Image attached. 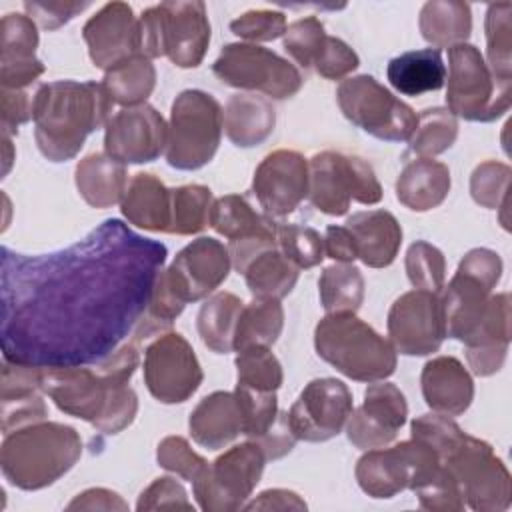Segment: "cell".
<instances>
[{
    "mask_svg": "<svg viewBox=\"0 0 512 512\" xmlns=\"http://www.w3.org/2000/svg\"><path fill=\"white\" fill-rule=\"evenodd\" d=\"M0 84L10 90H24L44 74V64L36 58L38 28L28 14L8 12L0 22Z\"/></svg>",
    "mask_w": 512,
    "mask_h": 512,
    "instance_id": "22",
    "label": "cell"
},
{
    "mask_svg": "<svg viewBox=\"0 0 512 512\" xmlns=\"http://www.w3.org/2000/svg\"><path fill=\"white\" fill-rule=\"evenodd\" d=\"M442 464L458 482L464 502L472 510L502 512L510 506V472L486 440L466 434Z\"/></svg>",
    "mask_w": 512,
    "mask_h": 512,
    "instance_id": "12",
    "label": "cell"
},
{
    "mask_svg": "<svg viewBox=\"0 0 512 512\" xmlns=\"http://www.w3.org/2000/svg\"><path fill=\"white\" fill-rule=\"evenodd\" d=\"M322 240H324V254L334 262L352 264L358 258L354 238L346 226H334V224L328 226Z\"/></svg>",
    "mask_w": 512,
    "mask_h": 512,
    "instance_id": "62",
    "label": "cell"
},
{
    "mask_svg": "<svg viewBox=\"0 0 512 512\" xmlns=\"http://www.w3.org/2000/svg\"><path fill=\"white\" fill-rule=\"evenodd\" d=\"M232 258L228 248L210 236H200L186 244L166 270H160L162 280L184 304L198 302L214 294L228 278Z\"/></svg>",
    "mask_w": 512,
    "mask_h": 512,
    "instance_id": "16",
    "label": "cell"
},
{
    "mask_svg": "<svg viewBox=\"0 0 512 512\" xmlns=\"http://www.w3.org/2000/svg\"><path fill=\"white\" fill-rule=\"evenodd\" d=\"M2 254L4 360L72 366L108 358L138 324L166 248L106 220L58 254Z\"/></svg>",
    "mask_w": 512,
    "mask_h": 512,
    "instance_id": "1",
    "label": "cell"
},
{
    "mask_svg": "<svg viewBox=\"0 0 512 512\" xmlns=\"http://www.w3.org/2000/svg\"><path fill=\"white\" fill-rule=\"evenodd\" d=\"M104 128V152L122 164H146L166 152L168 124L150 104L118 110Z\"/></svg>",
    "mask_w": 512,
    "mask_h": 512,
    "instance_id": "17",
    "label": "cell"
},
{
    "mask_svg": "<svg viewBox=\"0 0 512 512\" xmlns=\"http://www.w3.org/2000/svg\"><path fill=\"white\" fill-rule=\"evenodd\" d=\"M138 412V396L130 386H120L112 392L110 402L102 418L94 424L96 430L104 434H118L128 428Z\"/></svg>",
    "mask_w": 512,
    "mask_h": 512,
    "instance_id": "57",
    "label": "cell"
},
{
    "mask_svg": "<svg viewBox=\"0 0 512 512\" xmlns=\"http://www.w3.org/2000/svg\"><path fill=\"white\" fill-rule=\"evenodd\" d=\"M0 416H2V432L8 434L26 424L46 420L48 408L40 392H30L22 396L0 398Z\"/></svg>",
    "mask_w": 512,
    "mask_h": 512,
    "instance_id": "54",
    "label": "cell"
},
{
    "mask_svg": "<svg viewBox=\"0 0 512 512\" xmlns=\"http://www.w3.org/2000/svg\"><path fill=\"white\" fill-rule=\"evenodd\" d=\"M492 290L494 288H490L480 278L456 268L440 296L448 338L466 342L472 336L486 312Z\"/></svg>",
    "mask_w": 512,
    "mask_h": 512,
    "instance_id": "24",
    "label": "cell"
},
{
    "mask_svg": "<svg viewBox=\"0 0 512 512\" xmlns=\"http://www.w3.org/2000/svg\"><path fill=\"white\" fill-rule=\"evenodd\" d=\"M458 138V118L442 106L426 108L418 116L416 128L408 140V150L418 158H432L448 148Z\"/></svg>",
    "mask_w": 512,
    "mask_h": 512,
    "instance_id": "41",
    "label": "cell"
},
{
    "mask_svg": "<svg viewBox=\"0 0 512 512\" xmlns=\"http://www.w3.org/2000/svg\"><path fill=\"white\" fill-rule=\"evenodd\" d=\"M82 38L92 64L104 72L140 54L138 18L126 2L104 4L84 24Z\"/></svg>",
    "mask_w": 512,
    "mask_h": 512,
    "instance_id": "21",
    "label": "cell"
},
{
    "mask_svg": "<svg viewBox=\"0 0 512 512\" xmlns=\"http://www.w3.org/2000/svg\"><path fill=\"white\" fill-rule=\"evenodd\" d=\"M116 388L120 386L110 384L100 374L98 366H52L44 368L42 376V392L58 406V410L90 422L92 426L102 418Z\"/></svg>",
    "mask_w": 512,
    "mask_h": 512,
    "instance_id": "20",
    "label": "cell"
},
{
    "mask_svg": "<svg viewBox=\"0 0 512 512\" xmlns=\"http://www.w3.org/2000/svg\"><path fill=\"white\" fill-rule=\"evenodd\" d=\"M2 100V134L12 136L18 134V126L32 118V100L24 90H0Z\"/></svg>",
    "mask_w": 512,
    "mask_h": 512,
    "instance_id": "59",
    "label": "cell"
},
{
    "mask_svg": "<svg viewBox=\"0 0 512 512\" xmlns=\"http://www.w3.org/2000/svg\"><path fill=\"white\" fill-rule=\"evenodd\" d=\"M336 100L352 124L384 142H408L418 122L406 102L368 74L342 80Z\"/></svg>",
    "mask_w": 512,
    "mask_h": 512,
    "instance_id": "9",
    "label": "cell"
},
{
    "mask_svg": "<svg viewBox=\"0 0 512 512\" xmlns=\"http://www.w3.org/2000/svg\"><path fill=\"white\" fill-rule=\"evenodd\" d=\"M74 182L82 200L92 208L120 204L128 186L126 166L106 152L84 156L74 170Z\"/></svg>",
    "mask_w": 512,
    "mask_h": 512,
    "instance_id": "30",
    "label": "cell"
},
{
    "mask_svg": "<svg viewBox=\"0 0 512 512\" xmlns=\"http://www.w3.org/2000/svg\"><path fill=\"white\" fill-rule=\"evenodd\" d=\"M2 140H4V174H8L10 164H12V160H14L12 142H10V136H4V134H2Z\"/></svg>",
    "mask_w": 512,
    "mask_h": 512,
    "instance_id": "64",
    "label": "cell"
},
{
    "mask_svg": "<svg viewBox=\"0 0 512 512\" xmlns=\"http://www.w3.org/2000/svg\"><path fill=\"white\" fill-rule=\"evenodd\" d=\"M446 78V104L456 118L492 122L508 112L512 82L496 80L474 44L448 48Z\"/></svg>",
    "mask_w": 512,
    "mask_h": 512,
    "instance_id": "7",
    "label": "cell"
},
{
    "mask_svg": "<svg viewBox=\"0 0 512 512\" xmlns=\"http://www.w3.org/2000/svg\"><path fill=\"white\" fill-rule=\"evenodd\" d=\"M212 72L226 86L262 92L272 100L292 98L304 84L300 70L292 62L250 42L226 44L214 60Z\"/></svg>",
    "mask_w": 512,
    "mask_h": 512,
    "instance_id": "10",
    "label": "cell"
},
{
    "mask_svg": "<svg viewBox=\"0 0 512 512\" xmlns=\"http://www.w3.org/2000/svg\"><path fill=\"white\" fill-rule=\"evenodd\" d=\"M418 28L422 38L436 50L462 44L472 32L470 4L456 0H430L420 10Z\"/></svg>",
    "mask_w": 512,
    "mask_h": 512,
    "instance_id": "34",
    "label": "cell"
},
{
    "mask_svg": "<svg viewBox=\"0 0 512 512\" xmlns=\"http://www.w3.org/2000/svg\"><path fill=\"white\" fill-rule=\"evenodd\" d=\"M234 396L242 416V434L248 436V440H258L268 432L280 412L276 392H260L236 384Z\"/></svg>",
    "mask_w": 512,
    "mask_h": 512,
    "instance_id": "47",
    "label": "cell"
},
{
    "mask_svg": "<svg viewBox=\"0 0 512 512\" xmlns=\"http://www.w3.org/2000/svg\"><path fill=\"white\" fill-rule=\"evenodd\" d=\"M252 192L268 216H288L308 196V160L288 148L262 158L252 178Z\"/></svg>",
    "mask_w": 512,
    "mask_h": 512,
    "instance_id": "19",
    "label": "cell"
},
{
    "mask_svg": "<svg viewBox=\"0 0 512 512\" xmlns=\"http://www.w3.org/2000/svg\"><path fill=\"white\" fill-rule=\"evenodd\" d=\"M388 340L404 356L438 352L446 338L440 296L414 288L400 294L388 312Z\"/></svg>",
    "mask_w": 512,
    "mask_h": 512,
    "instance_id": "14",
    "label": "cell"
},
{
    "mask_svg": "<svg viewBox=\"0 0 512 512\" xmlns=\"http://www.w3.org/2000/svg\"><path fill=\"white\" fill-rule=\"evenodd\" d=\"M512 170L498 160H486L472 170L470 194L476 204L488 210H498L508 200Z\"/></svg>",
    "mask_w": 512,
    "mask_h": 512,
    "instance_id": "48",
    "label": "cell"
},
{
    "mask_svg": "<svg viewBox=\"0 0 512 512\" xmlns=\"http://www.w3.org/2000/svg\"><path fill=\"white\" fill-rule=\"evenodd\" d=\"M486 66L496 80L512 82V4L496 2L486 10Z\"/></svg>",
    "mask_w": 512,
    "mask_h": 512,
    "instance_id": "40",
    "label": "cell"
},
{
    "mask_svg": "<svg viewBox=\"0 0 512 512\" xmlns=\"http://www.w3.org/2000/svg\"><path fill=\"white\" fill-rule=\"evenodd\" d=\"M452 186L450 170L434 158H414L396 178V198L414 212L440 206Z\"/></svg>",
    "mask_w": 512,
    "mask_h": 512,
    "instance_id": "29",
    "label": "cell"
},
{
    "mask_svg": "<svg viewBox=\"0 0 512 512\" xmlns=\"http://www.w3.org/2000/svg\"><path fill=\"white\" fill-rule=\"evenodd\" d=\"M410 430V438H416L434 448L440 460H444L466 436V432L450 416L440 412L420 414L418 418L412 420Z\"/></svg>",
    "mask_w": 512,
    "mask_h": 512,
    "instance_id": "49",
    "label": "cell"
},
{
    "mask_svg": "<svg viewBox=\"0 0 512 512\" xmlns=\"http://www.w3.org/2000/svg\"><path fill=\"white\" fill-rule=\"evenodd\" d=\"M208 226H212L230 242L260 240L276 244V224L272 216L256 212L240 194H226L216 198L210 208Z\"/></svg>",
    "mask_w": 512,
    "mask_h": 512,
    "instance_id": "31",
    "label": "cell"
},
{
    "mask_svg": "<svg viewBox=\"0 0 512 512\" xmlns=\"http://www.w3.org/2000/svg\"><path fill=\"white\" fill-rule=\"evenodd\" d=\"M192 440L208 450L226 448L242 434V416L234 392L216 390L204 396L190 412Z\"/></svg>",
    "mask_w": 512,
    "mask_h": 512,
    "instance_id": "25",
    "label": "cell"
},
{
    "mask_svg": "<svg viewBox=\"0 0 512 512\" xmlns=\"http://www.w3.org/2000/svg\"><path fill=\"white\" fill-rule=\"evenodd\" d=\"M406 418L408 404L400 388L392 382L378 380L366 388L362 406L352 410L344 428L356 448L374 450L394 442Z\"/></svg>",
    "mask_w": 512,
    "mask_h": 512,
    "instance_id": "18",
    "label": "cell"
},
{
    "mask_svg": "<svg viewBox=\"0 0 512 512\" xmlns=\"http://www.w3.org/2000/svg\"><path fill=\"white\" fill-rule=\"evenodd\" d=\"M276 248L298 268H314L324 260L322 236L302 224H276Z\"/></svg>",
    "mask_w": 512,
    "mask_h": 512,
    "instance_id": "46",
    "label": "cell"
},
{
    "mask_svg": "<svg viewBox=\"0 0 512 512\" xmlns=\"http://www.w3.org/2000/svg\"><path fill=\"white\" fill-rule=\"evenodd\" d=\"M236 376L242 386L260 390V392H276L282 386L284 374L282 364L270 350V346H248L236 352Z\"/></svg>",
    "mask_w": 512,
    "mask_h": 512,
    "instance_id": "43",
    "label": "cell"
},
{
    "mask_svg": "<svg viewBox=\"0 0 512 512\" xmlns=\"http://www.w3.org/2000/svg\"><path fill=\"white\" fill-rule=\"evenodd\" d=\"M256 442L264 450L266 460H278V458L286 456L296 444V436L288 424V412H278L274 424Z\"/></svg>",
    "mask_w": 512,
    "mask_h": 512,
    "instance_id": "60",
    "label": "cell"
},
{
    "mask_svg": "<svg viewBox=\"0 0 512 512\" xmlns=\"http://www.w3.org/2000/svg\"><path fill=\"white\" fill-rule=\"evenodd\" d=\"M102 84L114 104L124 108L140 106L146 104V98L156 86V68L150 58L136 54L104 72Z\"/></svg>",
    "mask_w": 512,
    "mask_h": 512,
    "instance_id": "37",
    "label": "cell"
},
{
    "mask_svg": "<svg viewBox=\"0 0 512 512\" xmlns=\"http://www.w3.org/2000/svg\"><path fill=\"white\" fill-rule=\"evenodd\" d=\"M82 456L76 428L40 420L4 434L0 446L2 476L20 490H42L62 478Z\"/></svg>",
    "mask_w": 512,
    "mask_h": 512,
    "instance_id": "3",
    "label": "cell"
},
{
    "mask_svg": "<svg viewBox=\"0 0 512 512\" xmlns=\"http://www.w3.org/2000/svg\"><path fill=\"white\" fill-rule=\"evenodd\" d=\"M224 112L218 100L204 90H182L170 108L166 162L176 170L206 166L222 138Z\"/></svg>",
    "mask_w": 512,
    "mask_h": 512,
    "instance_id": "6",
    "label": "cell"
},
{
    "mask_svg": "<svg viewBox=\"0 0 512 512\" xmlns=\"http://www.w3.org/2000/svg\"><path fill=\"white\" fill-rule=\"evenodd\" d=\"M356 244L358 258L370 268H386L394 262L400 244L402 228L388 210H366L352 214L344 224Z\"/></svg>",
    "mask_w": 512,
    "mask_h": 512,
    "instance_id": "26",
    "label": "cell"
},
{
    "mask_svg": "<svg viewBox=\"0 0 512 512\" xmlns=\"http://www.w3.org/2000/svg\"><path fill=\"white\" fill-rule=\"evenodd\" d=\"M162 508H184L194 510L192 502L188 500V494L184 486L172 478V476H160L156 478L148 488H144L138 496L136 510H162Z\"/></svg>",
    "mask_w": 512,
    "mask_h": 512,
    "instance_id": "56",
    "label": "cell"
},
{
    "mask_svg": "<svg viewBox=\"0 0 512 512\" xmlns=\"http://www.w3.org/2000/svg\"><path fill=\"white\" fill-rule=\"evenodd\" d=\"M246 510H306L300 494L286 488H270L260 492L252 502L244 504Z\"/></svg>",
    "mask_w": 512,
    "mask_h": 512,
    "instance_id": "63",
    "label": "cell"
},
{
    "mask_svg": "<svg viewBox=\"0 0 512 512\" xmlns=\"http://www.w3.org/2000/svg\"><path fill=\"white\" fill-rule=\"evenodd\" d=\"M360 64L358 54L340 38L326 36L324 46L314 62V70L326 80H342Z\"/></svg>",
    "mask_w": 512,
    "mask_h": 512,
    "instance_id": "55",
    "label": "cell"
},
{
    "mask_svg": "<svg viewBox=\"0 0 512 512\" xmlns=\"http://www.w3.org/2000/svg\"><path fill=\"white\" fill-rule=\"evenodd\" d=\"M66 510H128V504L108 488H88L74 496Z\"/></svg>",
    "mask_w": 512,
    "mask_h": 512,
    "instance_id": "61",
    "label": "cell"
},
{
    "mask_svg": "<svg viewBox=\"0 0 512 512\" xmlns=\"http://www.w3.org/2000/svg\"><path fill=\"white\" fill-rule=\"evenodd\" d=\"M120 210L122 216L136 228L148 232H168L172 188H166V184L150 172H138L126 186Z\"/></svg>",
    "mask_w": 512,
    "mask_h": 512,
    "instance_id": "27",
    "label": "cell"
},
{
    "mask_svg": "<svg viewBox=\"0 0 512 512\" xmlns=\"http://www.w3.org/2000/svg\"><path fill=\"white\" fill-rule=\"evenodd\" d=\"M406 276L414 288L440 294L446 280V260L440 248L430 242L416 240L406 250Z\"/></svg>",
    "mask_w": 512,
    "mask_h": 512,
    "instance_id": "44",
    "label": "cell"
},
{
    "mask_svg": "<svg viewBox=\"0 0 512 512\" xmlns=\"http://www.w3.org/2000/svg\"><path fill=\"white\" fill-rule=\"evenodd\" d=\"M266 454L256 440L228 448L192 482L194 498L204 512L244 508L262 478Z\"/></svg>",
    "mask_w": 512,
    "mask_h": 512,
    "instance_id": "11",
    "label": "cell"
},
{
    "mask_svg": "<svg viewBox=\"0 0 512 512\" xmlns=\"http://www.w3.org/2000/svg\"><path fill=\"white\" fill-rule=\"evenodd\" d=\"M140 54L146 58L166 56L178 68H196L210 44V22L206 4L160 2L146 8L138 18Z\"/></svg>",
    "mask_w": 512,
    "mask_h": 512,
    "instance_id": "5",
    "label": "cell"
},
{
    "mask_svg": "<svg viewBox=\"0 0 512 512\" xmlns=\"http://www.w3.org/2000/svg\"><path fill=\"white\" fill-rule=\"evenodd\" d=\"M284 326V310L280 300L274 298H254L250 304H244L236 334L234 350L248 346H272Z\"/></svg>",
    "mask_w": 512,
    "mask_h": 512,
    "instance_id": "38",
    "label": "cell"
},
{
    "mask_svg": "<svg viewBox=\"0 0 512 512\" xmlns=\"http://www.w3.org/2000/svg\"><path fill=\"white\" fill-rule=\"evenodd\" d=\"M386 78L404 96L440 90L446 82V64L440 50L422 48L404 52L388 62Z\"/></svg>",
    "mask_w": 512,
    "mask_h": 512,
    "instance_id": "33",
    "label": "cell"
},
{
    "mask_svg": "<svg viewBox=\"0 0 512 512\" xmlns=\"http://www.w3.org/2000/svg\"><path fill=\"white\" fill-rule=\"evenodd\" d=\"M212 192L202 184H184L172 188V210H170V230L168 234L190 236L198 234L208 226Z\"/></svg>",
    "mask_w": 512,
    "mask_h": 512,
    "instance_id": "42",
    "label": "cell"
},
{
    "mask_svg": "<svg viewBox=\"0 0 512 512\" xmlns=\"http://www.w3.org/2000/svg\"><path fill=\"white\" fill-rule=\"evenodd\" d=\"M156 460H158L160 468L174 472L188 482H194L210 464V462H206V458H202L198 452H194L192 446L188 444V440L182 436L162 438L156 448Z\"/></svg>",
    "mask_w": 512,
    "mask_h": 512,
    "instance_id": "51",
    "label": "cell"
},
{
    "mask_svg": "<svg viewBox=\"0 0 512 512\" xmlns=\"http://www.w3.org/2000/svg\"><path fill=\"white\" fill-rule=\"evenodd\" d=\"M356 482L372 498H392L408 488L410 470L398 444L364 450L356 462Z\"/></svg>",
    "mask_w": 512,
    "mask_h": 512,
    "instance_id": "32",
    "label": "cell"
},
{
    "mask_svg": "<svg viewBox=\"0 0 512 512\" xmlns=\"http://www.w3.org/2000/svg\"><path fill=\"white\" fill-rule=\"evenodd\" d=\"M510 344V296L506 292L492 294L486 312L472 332V336L464 342L468 348H484V350H506Z\"/></svg>",
    "mask_w": 512,
    "mask_h": 512,
    "instance_id": "45",
    "label": "cell"
},
{
    "mask_svg": "<svg viewBox=\"0 0 512 512\" xmlns=\"http://www.w3.org/2000/svg\"><path fill=\"white\" fill-rule=\"evenodd\" d=\"M326 36L324 24L316 16H306L288 24L284 32V48L296 60V64L308 70L314 68Z\"/></svg>",
    "mask_w": 512,
    "mask_h": 512,
    "instance_id": "50",
    "label": "cell"
},
{
    "mask_svg": "<svg viewBox=\"0 0 512 512\" xmlns=\"http://www.w3.org/2000/svg\"><path fill=\"white\" fill-rule=\"evenodd\" d=\"M286 28H288V24H286L284 12L272 10V8L248 10L230 22V30L238 38L248 40L250 44L276 40V38L284 36Z\"/></svg>",
    "mask_w": 512,
    "mask_h": 512,
    "instance_id": "52",
    "label": "cell"
},
{
    "mask_svg": "<svg viewBox=\"0 0 512 512\" xmlns=\"http://www.w3.org/2000/svg\"><path fill=\"white\" fill-rule=\"evenodd\" d=\"M320 304L326 314L358 312L364 300V276L348 262L326 266L318 280Z\"/></svg>",
    "mask_w": 512,
    "mask_h": 512,
    "instance_id": "39",
    "label": "cell"
},
{
    "mask_svg": "<svg viewBox=\"0 0 512 512\" xmlns=\"http://www.w3.org/2000/svg\"><path fill=\"white\" fill-rule=\"evenodd\" d=\"M308 198L322 214L342 216L352 200L368 206L378 204L382 186L364 158L322 150L308 160Z\"/></svg>",
    "mask_w": 512,
    "mask_h": 512,
    "instance_id": "8",
    "label": "cell"
},
{
    "mask_svg": "<svg viewBox=\"0 0 512 512\" xmlns=\"http://www.w3.org/2000/svg\"><path fill=\"white\" fill-rule=\"evenodd\" d=\"M242 308L244 302L232 292H214L204 300L196 316V328L206 348L216 354L234 350V334Z\"/></svg>",
    "mask_w": 512,
    "mask_h": 512,
    "instance_id": "35",
    "label": "cell"
},
{
    "mask_svg": "<svg viewBox=\"0 0 512 512\" xmlns=\"http://www.w3.org/2000/svg\"><path fill=\"white\" fill-rule=\"evenodd\" d=\"M242 274L254 298L280 300L292 292L300 272L276 246H272L258 252L244 266Z\"/></svg>",
    "mask_w": 512,
    "mask_h": 512,
    "instance_id": "36",
    "label": "cell"
},
{
    "mask_svg": "<svg viewBox=\"0 0 512 512\" xmlns=\"http://www.w3.org/2000/svg\"><path fill=\"white\" fill-rule=\"evenodd\" d=\"M86 8L88 2H24L26 14L46 30H58Z\"/></svg>",
    "mask_w": 512,
    "mask_h": 512,
    "instance_id": "58",
    "label": "cell"
},
{
    "mask_svg": "<svg viewBox=\"0 0 512 512\" xmlns=\"http://www.w3.org/2000/svg\"><path fill=\"white\" fill-rule=\"evenodd\" d=\"M224 132L238 148L262 144L276 126V110L264 96L236 92L224 104Z\"/></svg>",
    "mask_w": 512,
    "mask_h": 512,
    "instance_id": "28",
    "label": "cell"
},
{
    "mask_svg": "<svg viewBox=\"0 0 512 512\" xmlns=\"http://www.w3.org/2000/svg\"><path fill=\"white\" fill-rule=\"evenodd\" d=\"M416 496L420 506L430 512H460L466 508L460 486L444 464L424 486L416 490Z\"/></svg>",
    "mask_w": 512,
    "mask_h": 512,
    "instance_id": "53",
    "label": "cell"
},
{
    "mask_svg": "<svg viewBox=\"0 0 512 512\" xmlns=\"http://www.w3.org/2000/svg\"><path fill=\"white\" fill-rule=\"evenodd\" d=\"M424 402L432 412L446 416L464 414L474 400V380L464 364L454 356L428 360L420 374Z\"/></svg>",
    "mask_w": 512,
    "mask_h": 512,
    "instance_id": "23",
    "label": "cell"
},
{
    "mask_svg": "<svg viewBox=\"0 0 512 512\" xmlns=\"http://www.w3.org/2000/svg\"><path fill=\"white\" fill-rule=\"evenodd\" d=\"M144 384L162 404L186 402L202 384V366L190 342L166 330L144 350Z\"/></svg>",
    "mask_w": 512,
    "mask_h": 512,
    "instance_id": "13",
    "label": "cell"
},
{
    "mask_svg": "<svg viewBox=\"0 0 512 512\" xmlns=\"http://www.w3.org/2000/svg\"><path fill=\"white\" fill-rule=\"evenodd\" d=\"M114 100L102 82L54 80L32 96L34 140L50 162L72 160L86 138L112 118Z\"/></svg>",
    "mask_w": 512,
    "mask_h": 512,
    "instance_id": "2",
    "label": "cell"
},
{
    "mask_svg": "<svg viewBox=\"0 0 512 512\" xmlns=\"http://www.w3.org/2000/svg\"><path fill=\"white\" fill-rule=\"evenodd\" d=\"M316 354L356 382L386 380L396 370V350L354 312L326 314L314 328Z\"/></svg>",
    "mask_w": 512,
    "mask_h": 512,
    "instance_id": "4",
    "label": "cell"
},
{
    "mask_svg": "<svg viewBox=\"0 0 512 512\" xmlns=\"http://www.w3.org/2000/svg\"><path fill=\"white\" fill-rule=\"evenodd\" d=\"M352 392L338 378H314L288 410L296 440L326 442L342 432L352 414Z\"/></svg>",
    "mask_w": 512,
    "mask_h": 512,
    "instance_id": "15",
    "label": "cell"
}]
</instances>
